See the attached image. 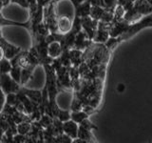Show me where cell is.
<instances>
[{
    "label": "cell",
    "mask_w": 152,
    "mask_h": 143,
    "mask_svg": "<svg viewBox=\"0 0 152 143\" xmlns=\"http://www.w3.org/2000/svg\"><path fill=\"white\" fill-rule=\"evenodd\" d=\"M77 136L79 137V139H83L85 140L86 142L88 141L90 139V137H91V135H90V131L88 130V129H86L84 127L81 126L79 129H78V133H77Z\"/></svg>",
    "instance_id": "ba28073f"
},
{
    "label": "cell",
    "mask_w": 152,
    "mask_h": 143,
    "mask_svg": "<svg viewBox=\"0 0 152 143\" xmlns=\"http://www.w3.org/2000/svg\"><path fill=\"white\" fill-rule=\"evenodd\" d=\"M11 69H12V65L8 60H6V59L0 60V73L7 74L8 72L11 71Z\"/></svg>",
    "instance_id": "8fae6325"
},
{
    "label": "cell",
    "mask_w": 152,
    "mask_h": 143,
    "mask_svg": "<svg viewBox=\"0 0 152 143\" xmlns=\"http://www.w3.org/2000/svg\"><path fill=\"white\" fill-rule=\"evenodd\" d=\"M0 86L3 89V92L10 94L15 93L18 90V85L16 81H14L11 76H9L7 74H2L1 80H0Z\"/></svg>",
    "instance_id": "6da1fadb"
},
{
    "label": "cell",
    "mask_w": 152,
    "mask_h": 143,
    "mask_svg": "<svg viewBox=\"0 0 152 143\" xmlns=\"http://www.w3.org/2000/svg\"><path fill=\"white\" fill-rule=\"evenodd\" d=\"M11 75L12 78L16 81V82H19L20 81V77H21V71H20V67L19 66H14L13 68L11 69Z\"/></svg>",
    "instance_id": "30bf717a"
},
{
    "label": "cell",
    "mask_w": 152,
    "mask_h": 143,
    "mask_svg": "<svg viewBox=\"0 0 152 143\" xmlns=\"http://www.w3.org/2000/svg\"><path fill=\"white\" fill-rule=\"evenodd\" d=\"M152 25V13H149L147 14V15L142 18L140 22H138L135 25H133L132 27H129L128 28V30L126 32V35H130L132 33L136 32V31L140 30V29L144 28V27H147V26H151Z\"/></svg>",
    "instance_id": "7a4b0ae2"
},
{
    "label": "cell",
    "mask_w": 152,
    "mask_h": 143,
    "mask_svg": "<svg viewBox=\"0 0 152 143\" xmlns=\"http://www.w3.org/2000/svg\"><path fill=\"white\" fill-rule=\"evenodd\" d=\"M124 88H125V87H124V85H123V84H120V85L118 86V91H121V90L123 91Z\"/></svg>",
    "instance_id": "d6986e66"
},
{
    "label": "cell",
    "mask_w": 152,
    "mask_h": 143,
    "mask_svg": "<svg viewBox=\"0 0 152 143\" xmlns=\"http://www.w3.org/2000/svg\"><path fill=\"white\" fill-rule=\"evenodd\" d=\"M63 130L66 136H69L70 137H76L77 136L78 133V127L76 125V122L73 120L71 121H66L63 124Z\"/></svg>",
    "instance_id": "277c9868"
},
{
    "label": "cell",
    "mask_w": 152,
    "mask_h": 143,
    "mask_svg": "<svg viewBox=\"0 0 152 143\" xmlns=\"http://www.w3.org/2000/svg\"><path fill=\"white\" fill-rule=\"evenodd\" d=\"M71 118L74 122H79L81 123L84 119L88 118V114L85 112H81V111H74L71 114Z\"/></svg>",
    "instance_id": "9c48e42d"
},
{
    "label": "cell",
    "mask_w": 152,
    "mask_h": 143,
    "mask_svg": "<svg viewBox=\"0 0 152 143\" xmlns=\"http://www.w3.org/2000/svg\"><path fill=\"white\" fill-rule=\"evenodd\" d=\"M12 1L21 4L22 6H24V7H28V2L27 1V0H12Z\"/></svg>",
    "instance_id": "e0dca14e"
},
{
    "label": "cell",
    "mask_w": 152,
    "mask_h": 143,
    "mask_svg": "<svg viewBox=\"0 0 152 143\" xmlns=\"http://www.w3.org/2000/svg\"><path fill=\"white\" fill-rule=\"evenodd\" d=\"M108 38V32L104 30H98L95 31L93 35V39L96 42H106Z\"/></svg>",
    "instance_id": "52a82bcc"
},
{
    "label": "cell",
    "mask_w": 152,
    "mask_h": 143,
    "mask_svg": "<svg viewBox=\"0 0 152 143\" xmlns=\"http://www.w3.org/2000/svg\"><path fill=\"white\" fill-rule=\"evenodd\" d=\"M48 52L50 57H57L59 56L61 52H62V47L58 42H51L49 44V48H48Z\"/></svg>",
    "instance_id": "8992f818"
},
{
    "label": "cell",
    "mask_w": 152,
    "mask_h": 143,
    "mask_svg": "<svg viewBox=\"0 0 152 143\" xmlns=\"http://www.w3.org/2000/svg\"><path fill=\"white\" fill-rule=\"evenodd\" d=\"M4 92L1 90V88H0V111L2 110L3 108V105H4Z\"/></svg>",
    "instance_id": "2e32d148"
},
{
    "label": "cell",
    "mask_w": 152,
    "mask_h": 143,
    "mask_svg": "<svg viewBox=\"0 0 152 143\" xmlns=\"http://www.w3.org/2000/svg\"><path fill=\"white\" fill-rule=\"evenodd\" d=\"M145 1H146L147 3H148V4L150 5V6L152 7V0H145Z\"/></svg>",
    "instance_id": "ffe728a7"
},
{
    "label": "cell",
    "mask_w": 152,
    "mask_h": 143,
    "mask_svg": "<svg viewBox=\"0 0 152 143\" xmlns=\"http://www.w3.org/2000/svg\"><path fill=\"white\" fill-rule=\"evenodd\" d=\"M57 116H58V118H59V120H60V121H68L69 119L70 118V114H69L68 112L59 111L58 114H57Z\"/></svg>",
    "instance_id": "4fadbf2b"
},
{
    "label": "cell",
    "mask_w": 152,
    "mask_h": 143,
    "mask_svg": "<svg viewBox=\"0 0 152 143\" xmlns=\"http://www.w3.org/2000/svg\"><path fill=\"white\" fill-rule=\"evenodd\" d=\"M116 43H117V40L114 37L111 36V38H109V39L107 40V48H113Z\"/></svg>",
    "instance_id": "9a60e30c"
},
{
    "label": "cell",
    "mask_w": 152,
    "mask_h": 143,
    "mask_svg": "<svg viewBox=\"0 0 152 143\" xmlns=\"http://www.w3.org/2000/svg\"><path fill=\"white\" fill-rule=\"evenodd\" d=\"M133 7L141 16L152 13V7L145 0H135Z\"/></svg>",
    "instance_id": "3957f363"
},
{
    "label": "cell",
    "mask_w": 152,
    "mask_h": 143,
    "mask_svg": "<svg viewBox=\"0 0 152 143\" xmlns=\"http://www.w3.org/2000/svg\"><path fill=\"white\" fill-rule=\"evenodd\" d=\"M71 29V21L68 16H61L57 20V30L60 32H68Z\"/></svg>",
    "instance_id": "5b68a950"
},
{
    "label": "cell",
    "mask_w": 152,
    "mask_h": 143,
    "mask_svg": "<svg viewBox=\"0 0 152 143\" xmlns=\"http://www.w3.org/2000/svg\"><path fill=\"white\" fill-rule=\"evenodd\" d=\"M40 124L42 126H44V127H48L49 125H50V118L48 116H42L41 119H40Z\"/></svg>",
    "instance_id": "5bb4252c"
},
{
    "label": "cell",
    "mask_w": 152,
    "mask_h": 143,
    "mask_svg": "<svg viewBox=\"0 0 152 143\" xmlns=\"http://www.w3.org/2000/svg\"><path fill=\"white\" fill-rule=\"evenodd\" d=\"M5 56V54H4V49L2 47H0V60H2Z\"/></svg>",
    "instance_id": "ac0fdd59"
},
{
    "label": "cell",
    "mask_w": 152,
    "mask_h": 143,
    "mask_svg": "<svg viewBox=\"0 0 152 143\" xmlns=\"http://www.w3.org/2000/svg\"><path fill=\"white\" fill-rule=\"evenodd\" d=\"M31 130V126L28 125V123L27 122H21L19 123L18 125V128H17V131L19 133H21V135H25V133H28Z\"/></svg>",
    "instance_id": "7c38bea8"
}]
</instances>
